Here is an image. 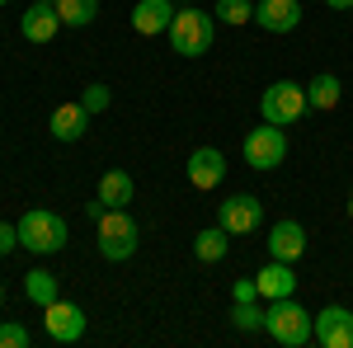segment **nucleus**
<instances>
[{
  "label": "nucleus",
  "instance_id": "1",
  "mask_svg": "<svg viewBox=\"0 0 353 348\" xmlns=\"http://www.w3.org/2000/svg\"><path fill=\"white\" fill-rule=\"evenodd\" d=\"M264 334L278 339L283 348H306L316 339V320H311V311L297 306L292 296H278V301H269V311H264Z\"/></svg>",
  "mask_w": 353,
  "mask_h": 348
},
{
  "label": "nucleus",
  "instance_id": "2",
  "mask_svg": "<svg viewBox=\"0 0 353 348\" xmlns=\"http://www.w3.org/2000/svg\"><path fill=\"white\" fill-rule=\"evenodd\" d=\"M212 38H217V14H203V10H174V19H170V48H174L179 57L212 52Z\"/></svg>",
  "mask_w": 353,
  "mask_h": 348
},
{
  "label": "nucleus",
  "instance_id": "3",
  "mask_svg": "<svg viewBox=\"0 0 353 348\" xmlns=\"http://www.w3.org/2000/svg\"><path fill=\"white\" fill-rule=\"evenodd\" d=\"M94 236H99V254L113 259V264H123V259H132L137 254V221L128 216V207H104V212L94 216Z\"/></svg>",
  "mask_w": 353,
  "mask_h": 348
},
{
  "label": "nucleus",
  "instance_id": "4",
  "mask_svg": "<svg viewBox=\"0 0 353 348\" xmlns=\"http://www.w3.org/2000/svg\"><path fill=\"white\" fill-rule=\"evenodd\" d=\"M19 245L28 254H57V249H66V221L48 207H33L19 216Z\"/></svg>",
  "mask_w": 353,
  "mask_h": 348
},
{
  "label": "nucleus",
  "instance_id": "5",
  "mask_svg": "<svg viewBox=\"0 0 353 348\" xmlns=\"http://www.w3.org/2000/svg\"><path fill=\"white\" fill-rule=\"evenodd\" d=\"M306 108H311L306 104V85H297V81H273L259 94V113H264V123H273V127H292Z\"/></svg>",
  "mask_w": 353,
  "mask_h": 348
},
{
  "label": "nucleus",
  "instance_id": "6",
  "mask_svg": "<svg viewBox=\"0 0 353 348\" xmlns=\"http://www.w3.org/2000/svg\"><path fill=\"white\" fill-rule=\"evenodd\" d=\"M283 161H288V136H283V127L264 123V127H250L245 132V165L250 170H278Z\"/></svg>",
  "mask_w": 353,
  "mask_h": 348
},
{
  "label": "nucleus",
  "instance_id": "7",
  "mask_svg": "<svg viewBox=\"0 0 353 348\" xmlns=\"http://www.w3.org/2000/svg\"><path fill=\"white\" fill-rule=\"evenodd\" d=\"M217 226L231 231V236H250V231L264 226V203L254 193H236V198L217 203Z\"/></svg>",
  "mask_w": 353,
  "mask_h": 348
},
{
  "label": "nucleus",
  "instance_id": "8",
  "mask_svg": "<svg viewBox=\"0 0 353 348\" xmlns=\"http://www.w3.org/2000/svg\"><path fill=\"white\" fill-rule=\"evenodd\" d=\"M43 329H48V339L52 344H81L85 339V311L76 301H48L43 306Z\"/></svg>",
  "mask_w": 353,
  "mask_h": 348
},
{
  "label": "nucleus",
  "instance_id": "9",
  "mask_svg": "<svg viewBox=\"0 0 353 348\" xmlns=\"http://www.w3.org/2000/svg\"><path fill=\"white\" fill-rule=\"evenodd\" d=\"M316 344L321 348H353V311L349 306L316 311Z\"/></svg>",
  "mask_w": 353,
  "mask_h": 348
},
{
  "label": "nucleus",
  "instance_id": "10",
  "mask_svg": "<svg viewBox=\"0 0 353 348\" xmlns=\"http://www.w3.org/2000/svg\"><path fill=\"white\" fill-rule=\"evenodd\" d=\"M254 24L264 33H292L301 24V0H259L254 5Z\"/></svg>",
  "mask_w": 353,
  "mask_h": 348
},
{
  "label": "nucleus",
  "instance_id": "11",
  "mask_svg": "<svg viewBox=\"0 0 353 348\" xmlns=\"http://www.w3.org/2000/svg\"><path fill=\"white\" fill-rule=\"evenodd\" d=\"M61 28L66 24H61V14H57V5H38V0H33L24 14H19V33H24L28 43H52Z\"/></svg>",
  "mask_w": 353,
  "mask_h": 348
},
{
  "label": "nucleus",
  "instance_id": "12",
  "mask_svg": "<svg viewBox=\"0 0 353 348\" xmlns=\"http://www.w3.org/2000/svg\"><path fill=\"white\" fill-rule=\"evenodd\" d=\"M221 179H226V156H221L217 146H198L189 156V184L208 193V188H217Z\"/></svg>",
  "mask_w": 353,
  "mask_h": 348
},
{
  "label": "nucleus",
  "instance_id": "13",
  "mask_svg": "<svg viewBox=\"0 0 353 348\" xmlns=\"http://www.w3.org/2000/svg\"><path fill=\"white\" fill-rule=\"evenodd\" d=\"M301 254H306V231H301V221H278L269 231V259L297 264Z\"/></svg>",
  "mask_w": 353,
  "mask_h": 348
},
{
  "label": "nucleus",
  "instance_id": "14",
  "mask_svg": "<svg viewBox=\"0 0 353 348\" xmlns=\"http://www.w3.org/2000/svg\"><path fill=\"white\" fill-rule=\"evenodd\" d=\"M254 283H259V296L264 301H278V296L297 292V273H292V264H283V259H269V264L254 273Z\"/></svg>",
  "mask_w": 353,
  "mask_h": 348
},
{
  "label": "nucleus",
  "instance_id": "15",
  "mask_svg": "<svg viewBox=\"0 0 353 348\" xmlns=\"http://www.w3.org/2000/svg\"><path fill=\"white\" fill-rule=\"evenodd\" d=\"M90 118H94V113H90V108L76 99V104H57V108H52V123H48V127H52L57 141H81L85 127H90Z\"/></svg>",
  "mask_w": 353,
  "mask_h": 348
},
{
  "label": "nucleus",
  "instance_id": "16",
  "mask_svg": "<svg viewBox=\"0 0 353 348\" xmlns=\"http://www.w3.org/2000/svg\"><path fill=\"white\" fill-rule=\"evenodd\" d=\"M170 19H174V5L170 0H137V10H132V28L141 38L170 33Z\"/></svg>",
  "mask_w": 353,
  "mask_h": 348
},
{
  "label": "nucleus",
  "instance_id": "17",
  "mask_svg": "<svg viewBox=\"0 0 353 348\" xmlns=\"http://www.w3.org/2000/svg\"><path fill=\"white\" fill-rule=\"evenodd\" d=\"M226 249H231V231H221V226H203L193 236V259L198 264H221Z\"/></svg>",
  "mask_w": 353,
  "mask_h": 348
},
{
  "label": "nucleus",
  "instance_id": "18",
  "mask_svg": "<svg viewBox=\"0 0 353 348\" xmlns=\"http://www.w3.org/2000/svg\"><path fill=\"white\" fill-rule=\"evenodd\" d=\"M132 193H137L132 174H128V170H109V174L99 179V193H94V198H99L104 207H128V203H132Z\"/></svg>",
  "mask_w": 353,
  "mask_h": 348
},
{
  "label": "nucleus",
  "instance_id": "19",
  "mask_svg": "<svg viewBox=\"0 0 353 348\" xmlns=\"http://www.w3.org/2000/svg\"><path fill=\"white\" fill-rule=\"evenodd\" d=\"M339 99H344V85H339V76H334V71H321L316 81L306 85V104L321 108V113L339 108Z\"/></svg>",
  "mask_w": 353,
  "mask_h": 348
},
{
  "label": "nucleus",
  "instance_id": "20",
  "mask_svg": "<svg viewBox=\"0 0 353 348\" xmlns=\"http://www.w3.org/2000/svg\"><path fill=\"white\" fill-rule=\"evenodd\" d=\"M24 292H28L33 306H48V301L61 296V287H57V278L48 273V268H33V273H24Z\"/></svg>",
  "mask_w": 353,
  "mask_h": 348
},
{
  "label": "nucleus",
  "instance_id": "21",
  "mask_svg": "<svg viewBox=\"0 0 353 348\" xmlns=\"http://www.w3.org/2000/svg\"><path fill=\"white\" fill-rule=\"evenodd\" d=\"M57 14L66 28H90L99 14V0H57Z\"/></svg>",
  "mask_w": 353,
  "mask_h": 348
},
{
  "label": "nucleus",
  "instance_id": "22",
  "mask_svg": "<svg viewBox=\"0 0 353 348\" xmlns=\"http://www.w3.org/2000/svg\"><path fill=\"white\" fill-rule=\"evenodd\" d=\"M217 24H231V28H241L254 19V0H217Z\"/></svg>",
  "mask_w": 353,
  "mask_h": 348
},
{
  "label": "nucleus",
  "instance_id": "23",
  "mask_svg": "<svg viewBox=\"0 0 353 348\" xmlns=\"http://www.w3.org/2000/svg\"><path fill=\"white\" fill-rule=\"evenodd\" d=\"M231 325H236V329H245V334H259V329H264V311H259L254 301H236Z\"/></svg>",
  "mask_w": 353,
  "mask_h": 348
},
{
  "label": "nucleus",
  "instance_id": "24",
  "mask_svg": "<svg viewBox=\"0 0 353 348\" xmlns=\"http://www.w3.org/2000/svg\"><path fill=\"white\" fill-rule=\"evenodd\" d=\"M81 104L90 108V113H104V108L113 104V94H109V85H85V94H81Z\"/></svg>",
  "mask_w": 353,
  "mask_h": 348
},
{
  "label": "nucleus",
  "instance_id": "25",
  "mask_svg": "<svg viewBox=\"0 0 353 348\" xmlns=\"http://www.w3.org/2000/svg\"><path fill=\"white\" fill-rule=\"evenodd\" d=\"M0 348H28V329L19 320H14V325H0Z\"/></svg>",
  "mask_w": 353,
  "mask_h": 348
},
{
  "label": "nucleus",
  "instance_id": "26",
  "mask_svg": "<svg viewBox=\"0 0 353 348\" xmlns=\"http://www.w3.org/2000/svg\"><path fill=\"white\" fill-rule=\"evenodd\" d=\"M231 301H259V283H254V278H241V283L231 287Z\"/></svg>",
  "mask_w": 353,
  "mask_h": 348
},
{
  "label": "nucleus",
  "instance_id": "27",
  "mask_svg": "<svg viewBox=\"0 0 353 348\" xmlns=\"http://www.w3.org/2000/svg\"><path fill=\"white\" fill-rule=\"evenodd\" d=\"M14 245H19V226L0 221V254H14Z\"/></svg>",
  "mask_w": 353,
  "mask_h": 348
},
{
  "label": "nucleus",
  "instance_id": "28",
  "mask_svg": "<svg viewBox=\"0 0 353 348\" xmlns=\"http://www.w3.org/2000/svg\"><path fill=\"white\" fill-rule=\"evenodd\" d=\"M330 10H353V0H325Z\"/></svg>",
  "mask_w": 353,
  "mask_h": 348
},
{
  "label": "nucleus",
  "instance_id": "29",
  "mask_svg": "<svg viewBox=\"0 0 353 348\" xmlns=\"http://www.w3.org/2000/svg\"><path fill=\"white\" fill-rule=\"evenodd\" d=\"M349 216H353V188H349Z\"/></svg>",
  "mask_w": 353,
  "mask_h": 348
},
{
  "label": "nucleus",
  "instance_id": "30",
  "mask_svg": "<svg viewBox=\"0 0 353 348\" xmlns=\"http://www.w3.org/2000/svg\"><path fill=\"white\" fill-rule=\"evenodd\" d=\"M38 5H57V0H38Z\"/></svg>",
  "mask_w": 353,
  "mask_h": 348
},
{
  "label": "nucleus",
  "instance_id": "31",
  "mask_svg": "<svg viewBox=\"0 0 353 348\" xmlns=\"http://www.w3.org/2000/svg\"><path fill=\"white\" fill-rule=\"evenodd\" d=\"M0 301H5V287H0Z\"/></svg>",
  "mask_w": 353,
  "mask_h": 348
},
{
  "label": "nucleus",
  "instance_id": "32",
  "mask_svg": "<svg viewBox=\"0 0 353 348\" xmlns=\"http://www.w3.org/2000/svg\"><path fill=\"white\" fill-rule=\"evenodd\" d=\"M0 5H10V0H0Z\"/></svg>",
  "mask_w": 353,
  "mask_h": 348
}]
</instances>
